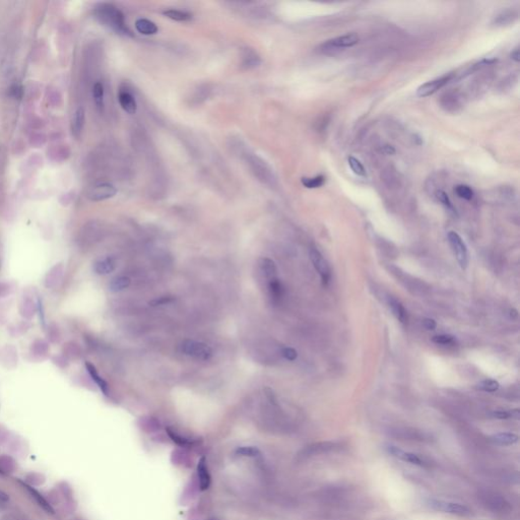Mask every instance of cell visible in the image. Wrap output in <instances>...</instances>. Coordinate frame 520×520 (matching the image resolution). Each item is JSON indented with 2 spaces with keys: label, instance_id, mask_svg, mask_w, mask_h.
<instances>
[{
  "label": "cell",
  "instance_id": "6da1fadb",
  "mask_svg": "<svg viewBox=\"0 0 520 520\" xmlns=\"http://www.w3.org/2000/svg\"><path fill=\"white\" fill-rule=\"evenodd\" d=\"M96 14L102 24L115 31L117 34L130 35L123 13L114 5L108 3L100 4L96 9Z\"/></svg>",
  "mask_w": 520,
  "mask_h": 520
},
{
  "label": "cell",
  "instance_id": "7a4b0ae2",
  "mask_svg": "<svg viewBox=\"0 0 520 520\" xmlns=\"http://www.w3.org/2000/svg\"><path fill=\"white\" fill-rule=\"evenodd\" d=\"M180 350L184 355L196 360L207 361L212 357L211 348L206 344L196 340L186 339L182 342L180 345Z\"/></svg>",
  "mask_w": 520,
  "mask_h": 520
},
{
  "label": "cell",
  "instance_id": "3957f363",
  "mask_svg": "<svg viewBox=\"0 0 520 520\" xmlns=\"http://www.w3.org/2000/svg\"><path fill=\"white\" fill-rule=\"evenodd\" d=\"M448 241L452 248V251L462 270H467L469 265V252L465 243L456 232L448 233Z\"/></svg>",
  "mask_w": 520,
  "mask_h": 520
},
{
  "label": "cell",
  "instance_id": "277c9868",
  "mask_svg": "<svg viewBox=\"0 0 520 520\" xmlns=\"http://www.w3.org/2000/svg\"><path fill=\"white\" fill-rule=\"evenodd\" d=\"M429 506L436 511L454 514L458 516H464L470 513V509L465 505H462L460 503L447 502L443 500H431L429 502Z\"/></svg>",
  "mask_w": 520,
  "mask_h": 520
},
{
  "label": "cell",
  "instance_id": "5b68a950",
  "mask_svg": "<svg viewBox=\"0 0 520 520\" xmlns=\"http://www.w3.org/2000/svg\"><path fill=\"white\" fill-rule=\"evenodd\" d=\"M117 193L116 187L111 184V183H98L94 186H92L87 192L86 196L87 199L92 201H102V200H109L115 196Z\"/></svg>",
  "mask_w": 520,
  "mask_h": 520
},
{
  "label": "cell",
  "instance_id": "8992f818",
  "mask_svg": "<svg viewBox=\"0 0 520 520\" xmlns=\"http://www.w3.org/2000/svg\"><path fill=\"white\" fill-rule=\"evenodd\" d=\"M451 79H452V75H448V76H443V77L435 79V80L427 81L418 87L417 95L421 98L432 96L435 93H437L444 85H446L451 80Z\"/></svg>",
  "mask_w": 520,
  "mask_h": 520
},
{
  "label": "cell",
  "instance_id": "52a82bcc",
  "mask_svg": "<svg viewBox=\"0 0 520 520\" xmlns=\"http://www.w3.org/2000/svg\"><path fill=\"white\" fill-rule=\"evenodd\" d=\"M310 259L315 267V270L318 272L320 275L321 280L323 284H327L330 280V268L324 257L322 256L320 252L316 248H311L310 249Z\"/></svg>",
  "mask_w": 520,
  "mask_h": 520
},
{
  "label": "cell",
  "instance_id": "ba28073f",
  "mask_svg": "<svg viewBox=\"0 0 520 520\" xmlns=\"http://www.w3.org/2000/svg\"><path fill=\"white\" fill-rule=\"evenodd\" d=\"M386 449L392 456L399 458L400 460H403L405 462H408V463H411L415 465H421V467L424 465V461L414 453L405 452V451L400 449L399 447L393 446V445H388L386 447Z\"/></svg>",
  "mask_w": 520,
  "mask_h": 520
},
{
  "label": "cell",
  "instance_id": "9c48e42d",
  "mask_svg": "<svg viewBox=\"0 0 520 520\" xmlns=\"http://www.w3.org/2000/svg\"><path fill=\"white\" fill-rule=\"evenodd\" d=\"M359 42V37L356 34H347L343 35L336 38H333L331 40L328 41L326 44H324L325 47L327 48H349L353 47Z\"/></svg>",
  "mask_w": 520,
  "mask_h": 520
},
{
  "label": "cell",
  "instance_id": "30bf717a",
  "mask_svg": "<svg viewBox=\"0 0 520 520\" xmlns=\"http://www.w3.org/2000/svg\"><path fill=\"white\" fill-rule=\"evenodd\" d=\"M334 448V444L333 443H329V442H322V443H316V444H312L310 446H307L305 449H303L299 456L300 457H309V456H313V455H317V454H322V453H325V452H328L330 450H332Z\"/></svg>",
  "mask_w": 520,
  "mask_h": 520
},
{
  "label": "cell",
  "instance_id": "8fae6325",
  "mask_svg": "<svg viewBox=\"0 0 520 520\" xmlns=\"http://www.w3.org/2000/svg\"><path fill=\"white\" fill-rule=\"evenodd\" d=\"M116 268V261L113 257H105L102 259H99L95 262L94 264V271L97 275L100 276H106L111 273H113Z\"/></svg>",
  "mask_w": 520,
  "mask_h": 520
},
{
  "label": "cell",
  "instance_id": "7c38bea8",
  "mask_svg": "<svg viewBox=\"0 0 520 520\" xmlns=\"http://www.w3.org/2000/svg\"><path fill=\"white\" fill-rule=\"evenodd\" d=\"M118 101L120 104L121 108L129 113V114H135L137 111V103L134 99V97L127 91H120L118 95Z\"/></svg>",
  "mask_w": 520,
  "mask_h": 520
},
{
  "label": "cell",
  "instance_id": "4fadbf2b",
  "mask_svg": "<svg viewBox=\"0 0 520 520\" xmlns=\"http://www.w3.org/2000/svg\"><path fill=\"white\" fill-rule=\"evenodd\" d=\"M198 477H199V483H200V489L202 491H205L209 488L210 486V475L208 473V469L206 467V461L205 458H201L198 465Z\"/></svg>",
  "mask_w": 520,
  "mask_h": 520
},
{
  "label": "cell",
  "instance_id": "5bb4252c",
  "mask_svg": "<svg viewBox=\"0 0 520 520\" xmlns=\"http://www.w3.org/2000/svg\"><path fill=\"white\" fill-rule=\"evenodd\" d=\"M135 29L142 35H155L158 33L157 25L148 19H138L135 22Z\"/></svg>",
  "mask_w": 520,
  "mask_h": 520
},
{
  "label": "cell",
  "instance_id": "9a60e30c",
  "mask_svg": "<svg viewBox=\"0 0 520 520\" xmlns=\"http://www.w3.org/2000/svg\"><path fill=\"white\" fill-rule=\"evenodd\" d=\"M518 436L513 433H498L494 434L493 436L490 437V440L492 441L496 445H501V446H508V445H513L518 442Z\"/></svg>",
  "mask_w": 520,
  "mask_h": 520
},
{
  "label": "cell",
  "instance_id": "2e32d148",
  "mask_svg": "<svg viewBox=\"0 0 520 520\" xmlns=\"http://www.w3.org/2000/svg\"><path fill=\"white\" fill-rule=\"evenodd\" d=\"M85 367H86V370L88 372V374L91 375L92 379L95 381V383L99 386V388L102 390V392L105 395V396H108V384L107 382L100 376V374L98 373L96 367L91 364V363H85Z\"/></svg>",
  "mask_w": 520,
  "mask_h": 520
},
{
  "label": "cell",
  "instance_id": "e0dca14e",
  "mask_svg": "<svg viewBox=\"0 0 520 520\" xmlns=\"http://www.w3.org/2000/svg\"><path fill=\"white\" fill-rule=\"evenodd\" d=\"M259 265H260L261 272L264 274V277L267 279V280L278 278V276H277L278 270H277V265L275 263V261H273L270 258H261Z\"/></svg>",
  "mask_w": 520,
  "mask_h": 520
},
{
  "label": "cell",
  "instance_id": "ac0fdd59",
  "mask_svg": "<svg viewBox=\"0 0 520 520\" xmlns=\"http://www.w3.org/2000/svg\"><path fill=\"white\" fill-rule=\"evenodd\" d=\"M388 304H389V307H390L392 313L398 318V320L401 322V323H406V321H407V312H406L405 308L403 307V305L400 302H399L398 300L393 299V298H389Z\"/></svg>",
  "mask_w": 520,
  "mask_h": 520
},
{
  "label": "cell",
  "instance_id": "d6986e66",
  "mask_svg": "<svg viewBox=\"0 0 520 520\" xmlns=\"http://www.w3.org/2000/svg\"><path fill=\"white\" fill-rule=\"evenodd\" d=\"M84 120H85V115H84V109L82 107H80L76 113H75V116H74V119H73V125H71V129H73V133L79 137L82 131V128H83V125H84Z\"/></svg>",
  "mask_w": 520,
  "mask_h": 520
},
{
  "label": "cell",
  "instance_id": "ffe728a7",
  "mask_svg": "<svg viewBox=\"0 0 520 520\" xmlns=\"http://www.w3.org/2000/svg\"><path fill=\"white\" fill-rule=\"evenodd\" d=\"M62 272H63V265L62 264H58V265H55L47 275L46 277V280H45V284L46 286L48 288H51V286H54L56 285V283L59 281V280L61 279V276H62Z\"/></svg>",
  "mask_w": 520,
  "mask_h": 520
},
{
  "label": "cell",
  "instance_id": "44dd1931",
  "mask_svg": "<svg viewBox=\"0 0 520 520\" xmlns=\"http://www.w3.org/2000/svg\"><path fill=\"white\" fill-rule=\"evenodd\" d=\"M164 15H166L167 17H169L173 21H177V22H185V21H189L192 19L191 13L186 12V11H182V10H178V9L165 10Z\"/></svg>",
  "mask_w": 520,
  "mask_h": 520
},
{
  "label": "cell",
  "instance_id": "7402d4cb",
  "mask_svg": "<svg viewBox=\"0 0 520 520\" xmlns=\"http://www.w3.org/2000/svg\"><path fill=\"white\" fill-rule=\"evenodd\" d=\"M131 283V280L127 277H118L111 280L109 283V290L112 293H118L125 289H127Z\"/></svg>",
  "mask_w": 520,
  "mask_h": 520
},
{
  "label": "cell",
  "instance_id": "603a6c76",
  "mask_svg": "<svg viewBox=\"0 0 520 520\" xmlns=\"http://www.w3.org/2000/svg\"><path fill=\"white\" fill-rule=\"evenodd\" d=\"M268 291H270L272 298L275 301H279L281 298L282 293H283V289H282V284H281L280 280L278 278L268 280Z\"/></svg>",
  "mask_w": 520,
  "mask_h": 520
},
{
  "label": "cell",
  "instance_id": "cb8c5ba5",
  "mask_svg": "<svg viewBox=\"0 0 520 520\" xmlns=\"http://www.w3.org/2000/svg\"><path fill=\"white\" fill-rule=\"evenodd\" d=\"M499 387H500L499 382L496 380H493V379L482 380L476 385V388L478 390L486 391V392H495L499 389Z\"/></svg>",
  "mask_w": 520,
  "mask_h": 520
},
{
  "label": "cell",
  "instance_id": "d4e9b609",
  "mask_svg": "<svg viewBox=\"0 0 520 520\" xmlns=\"http://www.w3.org/2000/svg\"><path fill=\"white\" fill-rule=\"evenodd\" d=\"M104 86L101 82H96L94 87H93V97L94 101L99 108H103L104 106Z\"/></svg>",
  "mask_w": 520,
  "mask_h": 520
},
{
  "label": "cell",
  "instance_id": "484cf974",
  "mask_svg": "<svg viewBox=\"0 0 520 520\" xmlns=\"http://www.w3.org/2000/svg\"><path fill=\"white\" fill-rule=\"evenodd\" d=\"M301 182H302V184L306 188H309V189L319 188V187H321L324 184L325 177L322 176V175L313 177V178H306V177H304V178L301 179Z\"/></svg>",
  "mask_w": 520,
  "mask_h": 520
},
{
  "label": "cell",
  "instance_id": "4316f807",
  "mask_svg": "<svg viewBox=\"0 0 520 520\" xmlns=\"http://www.w3.org/2000/svg\"><path fill=\"white\" fill-rule=\"evenodd\" d=\"M235 453L241 457H257L261 454L260 450L254 446H242L237 448Z\"/></svg>",
  "mask_w": 520,
  "mask_h": 520
},
{
  "label": "cell",
  "instance_id": "83f0119b",
  "mask_svg": "<svg viewBox=\"0 0 520 520\" xmlns=\"http://www.w3.org/2000/svg\"><path fill=\"white\" fill-rule=\"evenodd\" d=\"M517 17V14L514 12V11H511V10H506V11H503L502 13H500L496 20H495V23L498 25V26H504V25H508L510 23H513V21Z\"/></svg>",
  "mask_w": 520,
  "mask_h": 520
},
{
  "label": "cell",
  "instance_id": "f1b7e54d",
  "mask_svg": "<svg viewBox=\"0 0 520 520\" xmlns=\"http://www.w3.org/2000/svg\"><path fill=\"white\" fill-rule=\"evenodd\" d=\"M454 191L457 194V196L460 198V199H462V200H472L474 199V191L468 185H463V184L457 185L455 187Z\"/></svg>",
  "mask_w": 520,
  "mask_h": 520
},
{
  "label": "cell",
  "instance_id": "f546056e",
  "mask_svg": "<svg viewBox=\"0 0 520 520\" xmlns=\"http://www.w3.org/2000/svg\"><path fill=\"white\" fill-rule=\"evenodd\" d=\"M348 164H349L350 168L352 169V171L356 175L361 176V177H365L366 176V170H365L363 164L358 159H356L355 157H349L348 158Z\"/></svg>",
  "mask_w": 520,
  "mask_h": 520
},
{
  "label": "cell",
  "instance_id": "4dcf8cb0",
  "mask_svg": "<svg viewBox=\"0 0 520 520\" xmlns=\"http://www.w3.org/2000/svg\"><path fill=\"white\" fill-rule=\"evenodd\" d=\"M141 422H142V423H140L141 429H144L148 433L156 432V431H158L160 429L159 422L156 419H154V418L144 419Z\"/></svg>",
  "mask_w": 520,
  "mask_h": 520
},
{
  "label": "cell",
  "instance_id": "1f68e13d",
  "mask_svg": "<svg viewBox=\"0 0 520 520\" xmlns=\"http://www.w3.org/2000/svg\"><path fill=\"white\" fill-rule=\"evenodd\" d=\"M436 196H437V200H439L441 203L446 207V209L449 210V212H451L453 214H456V210H455V208H454L451 200H450L448 194L446 192H444L443 190H439V191H437Z\"/></svg>",
  "mask_w": 520,
  "mask_h": 520
},
{
  "label": "cell",
  "instance_id": "d6a6232c",
  "mask_svg": "<svg viewBox=\"0 0 520 520\" xmlns=\"http://www.w3.org/2000/svg\"><path fill=\"white\" fill-rule=\"evenodd\" d=\"M25 487H26V489L30 492V494L32 495V497H34V498L37 500V502L39 503V505H40V506H42L45 510H47V511H48V512H50V513H52V512H53V509L51 508V506L47 503V501H46V500H45V499L41 496L40 494H39L36 490H34V489H32L31 487H28V486H26V485H25Z\"/></svg>",
  "mask_w": 520,
  "mask_h": 520
},
{
  "label": "cell",
  "instance_id": "836d02e7",
  "mask_svg": "<svg viewBox=\"0 0 520 520\" xmlns=\"http://www.w3.org/2000/svg\"><path fill=\"white\" fill-rule=\"evenodd\" d=\"M14 461L9 456H0V471L2 473H11L14 470Z\"/></svg>",
  "mask_w": 520,
  "mask_h": 520
},
{
  "label": "cell",
  "instance_id": "e575fe53",
  "mask_svg": "<svg viewBox=\"0 0 520 520\" xmlns=\"http://www.w3.org/2000/svg\"><path fill=\"white\" fill-rule=\"evenodd\" d=\"M167 433H168L169 437H170L172 440L174 441V442H176V443H177V444H179V445L185 446V445L190 444V441L188 440V439H186V438H184V437H182L181 435H179L178 433H176V432H175L174 430H172L171 428H167Z\"/></svg>",
  "mask_w": 520,
  "mask_h": 520
},
{
  "label": "cell",
  "instance_id": "d590c367",
  "mask_svg": "<svg viewBox=\"0 0 520 520\" xmlns=\"http://www.w3.org/2000/svg\"><path fill=\"white\" fill-rule=\"evenodd\" d=\"M432 342L435 344H439V345H449L454 342V336L450 335V334L435 335V336H433Z\"/></svg>",
  "mask_w": 520,
  "mask_h": 520
},
{
  "label": "cell",
  "instance_id": "8d00e7d4",
  "mask_svg": "<svg viewBox=\"0 0 520 520\" xmlns=\"http://www.w3.org/2000/svg\"><path fill=\"white\" fill-rule=\"evenodd\" d=\"M446 102L443 104V106H446V110L449 109V107H457L459 106V101H458V98L456 97V95H452V94H447L446 95V98L444 99Z\"/></svg>",
  "mask_w": 520,
  "mask_h": 520
},
{
  "label": "cell",
  "instance_id": "74e56055",
  "mask_svg": "<svg viewBox=\"0 0 520 520\" xmlns=\"http://www.w3.org/2000/svg\"><path fill=\"white\" fill-rule=\"evenodd\" d=\"M281 355L284 359L289 361H295L298 357V353L293 348H283L281 350Z\"/></svg>",
  "mask_w": 520,
  "mask_h": 520
},
{
  "label": "cell",
  "instance_id": "f35d334b",
  "mask_svg": "<svg viewBox=\"0 0 520 520\" xmlns=\"http://www.w3.org/2000/svg\"><path fill=\"white\" fill-rule=\"evenodd\" d=\"M492 416L495 418V419H498V420H506L508 418H510V411H506V410H496V411H493Z\"/></svg>",
  "mask_w": 520,
  "mask_h": 520
},
{
  "label": "cell",
  "instance_id": "ab89813d",
  "mask_svg": "<svg viewBox=\"0 0 520 520\" xmlns=\"http://www.w3.org/2000/svg\"><path fill=\"white\" fill-rule=\"evenodd\" d=\"M28 480L33 483V485H40V483H43L44 482V478L41 476V475H37V474H32L28 477Z\"/></svg>",
  "mask_w": 520,
  "mask_h": 520
},
{
  "label": "cell",
  "instance_id": "60d3db41",
  "mask_svg": "<svg viewBox=\"0 0 520 520\" xmlns=\"http://www.w3.org/2000/svg\"><path fill=\"white\" fill-rule=\"evenodd\" d=\"M423 325H424L427 329H429V330H433V329H435V328H436L437 323H436V321L434 320V319H431V318H425V319L423 320Z\"/></svg>",
  "mask_w": 520,
  "mask_h": 520
},
{
  "label": "cell",
  "instance_id": "b9f144b4",
  "mask_svg": "<svg viewBox=\"0 0 520 520\" xmlns=\"http://www.w3.org/2000/svg\"><path fill=\"white\" fill-rule=\"evenodd\" d=\"M171 301H172V299L164 297V298H160V299H157V300L152 301L150 304H152L153 306H158V305H165V304H168V303H170Z\"/></svg>",
  "mask_w": 520,
  "mask_h": 520
},
{
  "label": "cell",
  "instance_id": "7bdbcfd3",
  "mask_svg": "<svg viewBox=\"0 0 520 520\" xmlns=\"http://www.w3.org/2000/svg\"><path fill=\"white\" fill-rule=\"evenodd\" d=\"M8 501H9L8 495L4 491L0 490V507L5 506L8 503Z\"/></svg>",
  "mask_w": 520,
  "mask_h": 520
},
{
  "label": "cell",
  "instance_id": "ee69618b",
  "mask_svg": "<svg viewBox=\"0 0 520 520\" xmlns=\"http://www.w3.org/2000/svg\"><path fill=\"white\" fill-rule=\"evenodd\" d=\"M383 152L387 155H393L396 153V150L391 146H384L383 147Z\"/></svg>",
  "mask_w": 520,
  "mask_h": 520
},
{
  "label": "cell",
  "instance_id": "f6af8a7d",
  "mask_svg": "<svg viewBox=\"0 0 520 520\" xmlns=\"http://www.w3.org/2000/svg\"><path fill=\"white\" fill-rule=\"evenodd\" d=\"M520 53L519 49H515L512 53H511V59H513L515 62H519L520 60Z\"/></svg>",
  "mask_w": 520,
  "mask_h": 520
}]
</instances>
